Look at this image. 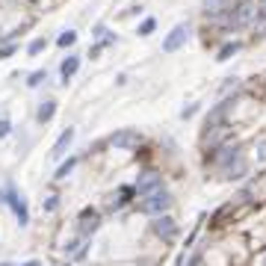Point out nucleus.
Segmentation results:
<instances>
[{
  "instance_id": "nucleus-12",
  "label": "nucleus",
  "mask_w": 266,
  "mask_h": 266,
  "mask_svg": "<svg viewBox=\"0 0 266 266\" xmlns=\"http://www.w3.org/2000/svg\"><path fill=\"white\" fill-rule=\"evenodd\" d=\"M95 228H98V213L95 210H86L80 216V234H89V231H95Z\"/></svg>"
},
{
  "instance_id": "nucleus-20",
  "label": "nucleus",
  "mask_w": 266,
  "mask_h": 266,
  "mask_svg": "<svg viewBox=\"0 0 266 266\" xmlns=\"http://www.w3.org/2000/svg\"><path fill=\"white\" fill-rule=\"evenodd\" d=\"M254 154H257V163H266V139H260V142H257Z\"/></svg>"
},
{
  "instance_id": "nucleus-18",
  "label": "nucleus",
  "mask_w": 266,
  "mask_h": 266,
  "mask_svg": "<svg viewBox=\"0 0 266 266\" xmlns=\"http://www.w3.org/2000/svg\"><path fill=\"white\" fill-rule=\"evenodd\" d=\"M74 42H77V33H74V30H68V33H62V35H59V39H56V45H59V48H68V45H74Z\"/></svg>"
},
{
  "instance_id": "nucleus-2",
  "label": "nucleus",
  "mask_w": 266,
  "mask_h": 266,
  "mask_svg": "<svg viewBox=\"0 0 266 266\" xmlns=\"http://www.w3.org/2000/svg\"><path fill=\"white\" fill-rule=\"evenodd\" d=\"M186 35H189V27H186V24H177V27H175V30L166 35L163 51H166V53H175V51H177V48L186 42Z\"/></svg>"
},
{
  "instance_id": "nucleus-16",
  "label": "nucleus",
  "mask_w": 266,
  "mask_h": 266,
  "mask_svg": "<svg viewBox=\"0 0 266 266\" xmlns=\"http://www.w3.org/2000/svg\"><path fill=\"white\" fill-rule=\"evenodd\" d=\"M225 112H228V104H219L210 116H207V127H219V122L225 119Z\"/></svg>"
},
{
  "instance_id": "nucleus-26",
  "label": "nucleus",
  "mask_w": 266,
  "mask_h": 266,
  "mask_svg": "<svg viewBox=\"0 0 266 266\" xmlns=\"http://www.w3.org/2000/svg\"><path fill=\"white\" fill-rule=\"evenodd\" d=\"M24 266H39V263H24Z\"/></svg>"
},
{
  "instance_id": "nucleus-24",
  "label": "nucleus",
  "mask_w": 266,
  "mask_h": 266,
  "mask_svg": "<svg viewBox=\"0 0 266 266\" xmlns=\"http://www.w3.org/2000/svg\"><path fill=\"white\" fill-rule=\"evenodd\" d=\"M6 133H9V122H6V119H0V139H3Z\"/></svg>"
},
{
  "instance_id": "nucleus-21",
  "label": "nucleus",
  "mask_w": 266,
  "mask_h": 266,
  "mask_svg": "<svg viewBox=\"0 0 266 266\" xmlns=\"http://www.w3.org/2000/svg\"><path fill=\"white\" fill-rule=\"evenodd\" d=\"M42 80H48V74H45V71H35V74H30V80H27V83H30V86H39Z\"/></svg>"
},
{
  "instance_id": "nucleus-1",
  "label": "nucleus",
  "mask_w": 266,
  "mask_h": 266,
  "mask_svg": "<svg viewBox=\"0 0 266 266\" xmlns=\"http://www.w3.org/2000/svg\"><path fill=\"white\" fill-rule=\"evenodd\" d=\"M169 204H172V195L160 186V189H154V193H148V195H145V201L139 204V210L148 213V216H163V213L169 210Z\"/></svg>"
},
{
  "instance_id": "nucleus-4",
  "label": "nucleus",
  "mask_w": 266,
  "mask_h": 266,
  "mask_svg": "<svg viewBox=\"0 0 266 266\" xmlns=\"http://www.w3.org/2000/svg\"><path fill=\"white\" fill-rule=\"evenodd\" d=\"M139 142H142V136L136 130H119V133L109 136V145L112 148H136Z\"/></svg>"
},
{
  "instance_id": "nucleus-11",
  "label": "nucleus",
  "mask_w": 266,
  "mask_h": 266,
  "mask_svg": "<svg viewBox=\"0 0 266 266\" xmlns=\"http://www.w3.org/2000/svg\"><path fill=\"white\" fill-rule=\"evenodd\" d=\"M77 68H80V56H68V59L62 62V68H59V71H62V80L68 83L74 74H77Z\"/></svg>"
},
{
  "instance_id": "nucleus-14",
  "label": "nucleus",
  "mask_w": 266,
  "mask_h": 266,
  "mask_svg": "<svg viewBox=\"0 0 266 266\" xmlns=\"http://www.w3.org/2000/svg\"><path fill=\"white\" fill-rule=\"evenodd\" d=\"M246 175V163H243V157H237L231 166H225V177H243Z\"/></svg>"
},
{
  "instance_id": "nucleus-23",
  "label": "nucleus",
  "mask_w": 266,
  "mask_h": 266,
  "mask_svg": "<svg viewBox=\"0 0 266 266\" xmlns=\"http://www.w3.org/2000/svg\"><path fill=\"white\" fill-rule=\"evenodd\" d=\"M42 51H45V39H35V42L30 45V53H33V56H35V53H42Z\"/></svg>"
},
{
  "instance_id": "nucleus-6",
  "label": "nucleus",
  "mask_w": 266,
  "mask_h": 266,
  "mask_svg": "<svg viewBox=\"0 0 266 266\" xmlns=\"http://www.w3.org/2000/svg\"><path fill=\"white\" fill-rule=\"evenodd\" d=\"M246 198L251 201H266V175H257V180H251L246 186Z\"/></svg>"
},
{
  "instance_id": "nucleus-15",
  "label": "nucleus",
  "mask_w": 266,
  "mask_h": 266,
  "mask_svg": "<svg viewBox=\"0 0 266 266\" xmlns=\"http://www.w3.org/2000/svg\"><path fill=\"white\" fill-rule=\"evenodd\" d=\"M53 112H56V104H53V101H45V104L39 106V122L48 124V122L53 119Z\"/></svg>"
},
{
  "instance_id": "nucleus-27",
  "label": "nucleus",
  "mask_w": 266,
  "mask_h": 266,
  "mask_svg": "<svg viewBox=\"0 0 266 266\" xmlns=\"http://www.w3.org/2000/svg\"><path fill=\"white\" fill-rule=\"evenodd\" d=\"M0 198H3V195H0Z\"/></svg>"
},
{
  "instance_id": "nucleus-13",
  "label": "nucleus",
  "mask_w": 266,
  "mask_h": 266,
  "mask_svg": "<svg viewBox=\"0 0 266 266\" xmlns=\"http://www.w3.org/2000/svg\"><path fill=\"white\" fill-rule=\"evenodd\" d=\"M225 9H231V0H204V12L207 15H219Z\"/></svg>"
},
{
  "instance_id": "nucleus-22",
  "label": "nucleus",
  "mask_w": 266,
  "mask_h": 266,
  "mask_svg": "<svg viewBox=\"0 0 266 266\" xmlns=\"http://www.w3.org/2000/svg\"><path fill=\"white\" fill-rule=\"evenodd\" d=\"M74 169V160H68L65 166H59V172H56V180H62V177H68V172Z\"/></svg>"
},
{
  "instance_id": "nucleus-25",
  "label": "nucleus",
  "mask_w": 266,
  "mask_h": 266,
  "mask_svg": "<svg viewBox=\"0 0 266 266\" xmlns=\"http://www.w3.org/2000/svg\"><path fill=\"white\" fill-rule=\"evenodd\" d=\"M254 266H266V248H263V251L254 257Z\"/></svg>"
},
{
  "instance_id": "nucleus-7",
  "label": "nucleus",
  "mask_w": 266,
  "mask_h": 266,
  "mask_svg": "<svg viewBox=\"0 0 266 266\" xmlns=\"http://www.w3.org/2000/svg\"><path fill=\"white\" fill-rule=\"evenodd\" d=\"M237 157H240V148H237V145H222V148H219V154H216V163L225 169V166H231Z\"/></svg>"
},
{
  "instance_id": "nucleus-9",
  "label": "nucleus",
  "mask_w": 266,
  "mask_h": 266,
  "mask_svg": "<svg viewBox=\"0 0 266 266\" xmlns=\"http://www.w3.org/2000/svg\"><path fill=\"white\" fill-rule=\"evenodd\" d=\"M6 201H9V207L15 210L18 222H21V225H27V222H30V216H27V204H24V201H21V198H18L15 193H9V195H6Z\"/></svg>"
},
{
  "instance_id": "nucleus-8",
  "label": "nucleus",
  "mask_w": 266,
  "mask_h": 266,
  "mask_svg": "<svg viewBox=\"0 0 266 266\" xmlns=\"http://www.w3.org/2000/svg\"><path fill=\"white\" fill-rule=\"evenodd\" d=\"M257 15H260V12H257L251 3H246V6H240V9H237V15H231V21H234V27H243V24H248V21H251V18H257Z\"/></svg>"
},
{
  "instance_id": "nucleus-3",
  "label": "nucleus",
  "mask_w": 266,
  "mask_h": 266,
  "mask_svg": "<svg viewBox=\"0 0 266 266\" xmlns=\"http://www.w3.org/2000/svg\"><path fill=\"white\" fill-rule=\"evenodd\" d=\"M154 234H157L160 240L172 243V240L177 237V225H175V219H169V216H157V222H154Z\"/></svg>"
},
{
  "instance_id": "nucleus-17",
  "label": "nucleus",
  "mask_w": 266,
  "mask_h": 266,
  "mask_svg": "<svg viewBox=\"0 0 266 266\" xmlns=\"http://www.w3.org/2000/svg\"><path fill=\"white\" fill-rule=\"evenodd\" d=\"M237 51H240V45H237V42H228V45H222V51H219V56H216V59H219V62H225V59H231Z\"/></svg>"
},
{
  "instance_id": "nucleus-5",
  "label": "nucleus",
  "mask_w": 266,
  "mask_h": 266,
  "mask_svg": "<svg viewBox=\"0 0 266 266\" xmlns=\"http://www.w3.org/2000/svg\"><path fill=\"white\" fill-rule=\"evenodd\" d=\"M154 189H160V175L157 172H142L139 180H136V193L148 195V193H154Z\"/></svg>"
},
{
  "instance_id": "nucleus-19",
  "label": "nucleus",
  "mask_w": 266,
  "mask_h": 266,
  "mask_svg": "<svg viewBox=\"0 0 266 266\" xmlns=\"http://www.w3.org/2000/svg\"><path fill=\"white\" fill-rule=\"evenodd\" d=\"M154 27H157L154 18H145V21L139 24V35H151V33H154Z\"/></svg>"
},
{
  "instance_id": "nucleus-10",
  "label": "nucleus",
  "mask_w": 266,
  "mask_h": 266,
  "mask_svg": "<svg viewBox=\"0 0 266 266\" xmlns=\"http://www.w3.org/2000/svg\"><path fill=\"white\" fill-rule=\"evenodd\" d=\"M71 139H74V127L62 130V136L56 139V145H53V151H51V154H53V157H62L65 151H68V145H71Z\"/></svg>"
}]
</instances>
